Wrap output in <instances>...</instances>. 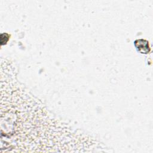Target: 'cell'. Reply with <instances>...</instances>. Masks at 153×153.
Wrapping results in <instances>:
<instances>
[{"mask_svg": "<svg viewBox=\"0 0 153 153\" xmlns=\"http://www.w3.org/2000/svg\"><path fill=\"white\" fill-rule=\"evenodd\" d=\"M134 45L137 50L141 53H148L150 51L148 42L145 39H137L134 41Z\"/></svg>", "mask_w": 153, "mask_h": 153, "instance_id": "1", "label": "cell"}]
</instances>
